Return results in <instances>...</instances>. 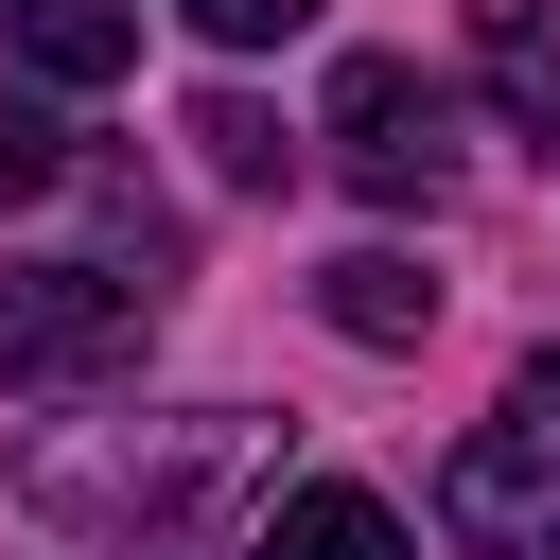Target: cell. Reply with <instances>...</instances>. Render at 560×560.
Here are the masks:
<instances>
[{"label": "cell", "instance_id": "52a82bcc", "mask_svg": "<svg viewBox=\"0 0 560 560\" xmlns=\"http://www.w3.org/2000/svg\"><path fill=\"white\" fill-rule=\"evenodd\" d=\"M315 315H332L350 350H420V332H438V280H420L402 245H350V262L315 280Z\"/></svg>", "mask_w": 560, "mask_h": 560}, {"label": "cell", "instance_id": "8992f818", "mask_svg": "<svg viewBox=\"0 0 560 560\" xmlns=\"http://www.w3.org/2000/svg\"><path fill=\"white\" fill-rule=\"evenodd\" d=\"M472 70H490L508 140H542V158H560V18H542V0H472Z\"/></svg>", "mask_w": 560, "mask_h": 560}, {"label": "cell", "instance_id": "6da1fadb", "mask_svg": "<svg viewBox=\"0 0 560 560\" xmlns=\"http://www.w3.org/2000/svg\"><path fill=\"white\" fill-rule=\"evenodd\" d=\"M18 490H35L88 560H228V525L280 490V420H245V402H210V420H140V438L70 420V438L18 455Z\"/></svg>", "mask_w": 560, "mask_h": 560}, {"label": "cell", "instance_id": "ba28073f", "mask_svg": "<svg viewBox=\"0 0 560 560\" xmlns=\"http://www.w3.org/2000/svg\"><path fill=\"white\" fill-rule=\"evenodd\" d=\"M245 560H402V525H385V508H368V490H280V508H262V542H245Z\"/></svg>", "mask_w": 560, "mask_h": 560}, {"label": "cell", "instance_id": "8fae6325", "mask_svg": "<svg viewBox=\"0 0 560 560\" xmlns=\"http://www.w3.org/2000/svg\"><path fill=\"white\" fill-rule=\"evenodd\" d=\"M210 52H280V35H315V0H175Z\"/></svg>", "mask_w": 560, "mask_h": 560}, {"label": "cell", "instance_id": "7a4b0ae2", "mask_svg": "<svg viewBox=\"0 0 560 560\" xmlns=\"http://www.w3.org/2000/svg\"><path fill=\"white\" fill-rule=\"evenodd\" d=\"M140 350H158V280H122V262H0V385L18 402L140 385Z\"/></svg>", "mask_w": 560, "mask_h": 560}, {"label": "cell", "instance_id": "30bf717a", "mask_svg": "<svg viewBox=\"0 0 560 560\" xmlns=\"http://www.w3.org/2000/svg\"><path fill=\"white\" fill-rule=\"evenodd\" d=\"M35 192H70V122L52 105H0V210H35Z\"/></svg>", "mask_w": 560, "mask_h": 560}, {"label": "cell", "instance_id": "5b68a950", "mask_svg": "<svg viewBox=\"0 0 560 560\" xmlns=\"http://www.w3.org/2000/svg\"><path fill=\"white\" fill-rule=\"evenodd\" d=\"M0 52L35 88H122L140 70V0H0Z\"/></svg>", "mask_w": 560, "mask_h": 560}, {"label": "cell", "instance_id": "9c48e42d", "mask_svg": "<svg viewBox=\"0 0 560 560\" xmlns=\"http://www.w3.org/2000/svg\"><path fill=\"white\" fill-rule=\"evenodd\" d=\"M192 158H210L228 192H280V175H298V140H280V122L245 105V88H210V105H192Z\"/></svg>", "mask_w": 560, "mask_h": 560}, {"label": "cell", "instance_id": "3957f363", "mask_svg": "<svg viewBox=\"0 0 560 560\" xmlns=\"http://www.w3.org/2000/svg\"><path fill=\"white\" fill-rule=\"evenodd\" d=\"M438 525H455L472 560H560V350L508 385V420H472V438H455Z\"/></svg>", "mask_w": 560, "mask_h": 560}, {"label": "cell", "instance_id": "277c9868", "mask_svg": "<svg viewBox=\"0 0 560 560\" xmlns=\"http://www.w3.org/2000/svg\"><path fill=\"white\" fill-rule=\"evenodd\" d=\"M315 140H332V175H350L368 210H438V192H455V88L402 70V52H350Z\"/></svg>", "mask_w": 560, "mask_h": 560}]
</instances>
